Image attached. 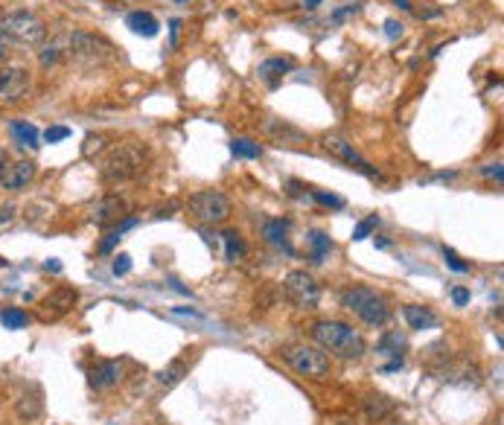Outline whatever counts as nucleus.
Here are the masks:
<instances>
[{"mask_svg": "<svg viewBox=\"0 0 504 425\" xmlns=\"http://www.w3.org/2000/svg\"><path fill=\"white\" fill-rule=\"evenodd\" d=\"M190 212L204 224H222L230 216V201L216 189H201L196 196H190Z\"/></svg>", "mask_w": 504, "mask_h": 425, "instance_id": "obj_6", "label": "nucleus"}, {"mask_svg": "<svg viewBox=\"0 0 504 425\" xmlns=\"http://www.w3.org/2000/svg\"><path fill=\"white\" fill-rule=\"evenodd\" d=\"M62 53H65V50H62V41H53L50 47H44V50H41V55H38V62H41V67H50V65H55V62L62 59Z\"/></svg>", "mask_w": 504, "mask_h": 425, "instance_id": "obj_28", "label": "nucleus"}, {"mask_svg": "<svg viewBox=\"0 0 504 425\" xmlns=\"http://www.w3.org/2000/svg\"><path fill=\"white\" fill-rule=\"evenodd\" d=\"M263 236H265V242H271L274 248H283L286 254H295L292 245H289V222L286 219H268L263 224Z\"/></svg>", "mask_w": 504, "mask_h": 425, "instance_id": "obj_16", "label": "nucleus"}, {"mask_svg": "<svg viewBox=\"0 0 504 425\" xmlns=\"http://www.w3.org/2000/svg\"><path fill=\"white\" fill-rule=\"evenodd\" d=\"M27 312L24 309H4V312H0V323L6 326V330H24L27 326Z\"/></svg>", "mask_w": 504, "mask_h": 425, "instance_id": "obj_26", "label": "nucleus"}, {"mask_svg": "<svg viewBox=\"0 0 504 425\" xmlns=\"http://www.w3.org/2000/svg\"><path fill=\"white\" fill-rule=\"evenodd\" d=\"M379 350L387 353V356H399V350H405V338L399 332H387L382 341H379Z\"/></svg>", "mask_w": 504, "mask_h": 425, "instance_id": "obj_27", "label": "nucleus"}, {"mask_svg": "<svg viewBox=\"0 0 504 425\" xmlns=\"http://www.w3.org/2000/svg\"><path fill=\"white\" fill-rule=\"evenodd\" d=\"M376 227H379V216H367L364 222H359V224H356V230H353V239H356V242L367 239V236H371Z\"/></svg>", "mask_w": 504, "mask_h": 425, "instance_id": "obj_30", "label": "nucleus"}, {"mask_svg": "<svg viewBox=\"0 0 504 425\" xmlns=\"http://www.w3.org/2000/svg\"><path fill=\"white\" fill-rule=\"evenodd\" d=\"M321 143H324V149H326L329 154H336L338 161L350 163L356 172H362V175H367V178H379V172H376L371 163H367V161L362 158V154L353 149V143H347V140L341 137V134H326V137H324Z\"/></svg>", "mask_w": 504, "mask_h": 425, "instance_id": "obj_8", "label": "nucleus"}, {"mask_svg": "<svg viewBox=\"0 0 504 425\" xmlns=\"http://www.w3.org/2000/svg\"><path fill=\"white\" fill-rule=\"evenodd\" d=\"M283 292H286V297L292 300L298 309H318L321 288H318V283L312 280V274H306V271H292V274H286V280H283Z\"/></svg>", "mask_w": 504, "mask_h": 425, "instance_id": "obj_7", "label": "nucleus"}, {"mask_svg": "<svg viewBox=\"0 0 504 425\" xmlns=\"http://www.w3.org/2000/svg\"><path fill=\"white\" fill-rule=\"evenodd\" d=\"M6 53H9V41H6V38H4V35H0V62H4V59H6Z\"/></svg>", "mask_w": 504, "mask_h": 425, "instance_id": "obj_40", "label": "nucleus"}, {"mask_svg": "<svg viewBox=\"0 0 504 425\" xmlns=\"http://www.w3.org/2000/svg\"><path fill=\"white\" fill-rule=\"evenodd\" d=\"M402 318L405 323L411 326V330H435L437 326V315L432 312V309H425V306H405L402 309Z\"/></svg>", "mask_w": 504, "mask_h": 425, "instance_id": "obj_17", "label": "nucleus"}, {"mask_svg": "<svg viewBox=\"0 0 504 425\" xmlns=\"http://www.w3.org/2000/svg\"><path fill=\"white\" fill-rule=\"evenodd\" d=\"M108 41L96 38L91 32H73L67 35V53L73 59H100V55H108Z\"/></svg>", "mask_w": 504, "mask_h": 425, "instance_id": "obj_10", "label": "nucleus"}, {"mask_svg": "<svg viewBox=\"0 0 504 425\" xmlns=\"http://www.w3.org/2000/svg\"><path fill=\"white\" fill-rule=\"evenodd\" d=\"M289 70H292V62H289V59H265L257 73H260V79H265L271 88H277L280 79H283Z\"/></svg>", "mask_w": 504, "mask_h": 425, "instance_id": "obj_19", "label": "nucleus"}, {"mask_svg": "<svg viewBox=\"0 0 504 425\" xmlns=\"http://www.w3.org/2000/svg\"><path fill=\"white\" fill-rule=\"evenodd\" d=\"M4 163H6V154H4V151H0V169H4Z\"/></svg>", "mask_w": 504, "mask_h": 425, "instance_id": "obj_43", "label": "nucleus"}, {"mask_svg": "<svg viewBox=\"0 0 504 425\" xmlns=\"http://www.w3.org/2000/svg\"><path fill=\"white\" fill-rule=\"evenodd\" d=\"M0 35H4L6 41L35 47V44L44 41L47 27H44V21H41V18H38L35 12L18 9V12H9V15L0 18Z\"/></svg>", "mask_w": 504, "mask_h": 425, "instance_id": "obj_3", "label": "nucleus"}, {"mask_svg": "<svg viewBox=\"0 0 504 425\" xmlns=\"http://www.w3.org/2000/svg\"><path fill=\"white\" fill-rule=\"evenodd\" d=\"M283 358L286 364L292 367L295 373H300L303 379H312V382H321L329 376V358L324 350L318 346H309V344H292L283 350Z\"/></svg>", "mask_w": 504, "mask_h": 425, "instance_id": "obj_5", "label": "nucleus"}, {"mask_svg": "<svg viewBox=\"0 0 504 425\" xmlns=\"http://www.w3.org/2000/svg\"><path fill=\"white\" fill-rule=\"evenodd\" d=\"M312 338L321 350L333 353V356H341V358H359L364 356L367 344H364V335L359 330H353L350 323L344 321H318L312 323Z\"/></svg>", "mask_w": 504, "mask_h": 425, "instance_id": "obj_1", "label": "nucleus"}, {"mask_svg": "<svg viewBox=\"0 0 504 425\" xmlns=\"http://www.w3.org/2000/svg\"><path fill=\"white\" fill-rule=\"evenodd\" d=\"M394 414V402L387 399V396H382V393H371L364 399V417L371 419V422H382V419H387Z\"/></svg>", "mask_w": 504, "mask_h": 425, "instance_id": "obj_18", "label": "nucleus"}, {"mask_svg": "<svg viewBox=\"0 0 504 425\" xmlns=\"http://www.w3.org/2000/svg\"><path fill=\"white\" fill-rule=\"evenodd\" d=\"M230 151L237 154V158H245V161H254V158H263V146L248 140V137H234L230 140Z\"/></svg>", "mask_w": 504, "mask_h": 425, "instance_id": "obj_24", "label": "nucleus"}, {"mask_svg": "<svg viewBox=\"0 0 504 425\" xmlns=\"http://www.w3.org/2000/svg\"><path fill=\"white\" fill-rule=\"evenodd\" d=\"M126 27H128L134 35H143V38H154V35L161 32L158 18H154L152 12H143V9L128 12V15H126Z\"/></svg>", "mask_w": 504, "mask_h": 425, "instance_id": "obj_15", "label": "nucleus"}, {"mask_svg": "<svg viewBox=\"0 0 504 425\" xmlns=\"http://www.w3.org/2000/svg\"><path fill=\"white\" fill-rule=\"evenodd\" d=\"M128 271H131V257H128V254H120L117 259H114V274L123 277V274H128Z\"/></svg>", "mask_w": 504, "mask_h": 425, "instance_id": "obj_33", "label": "nucleus"}, {"mask_svg": "<svg viewBox=\"0 0 504 425\" xmlns=\"http://www.w3.org/2000/svg\"><path fill=\"white\" fill-rule=\"evenodd\" d=\"M309 196H312L318 204L324 207H333V210H341L344 207V198L341 196H333V192H321V189H309Z\"/></svg>", "mask_w": 504, "mask_h": 425, "instance_id": "obj_29", "label": "nucleus"}, {"mask_svg": "<svg viewBox=\"0 0 504 425\" xmlns=\"http://www.w3.org/2000/svg\"><path fill=\"white\" fill-rule=\"evenodd\" d=\"M29 88V73L21 67H9L0 73V100H21Z\"/></svg>", "mask_w": 504, "mask_h": 425, "instance_id": "obj_12", "label": "nucleus"}, {"mask_svg": "<svg viewBox=\"0 0 504 425\" xmlns=\"http://www.w3.org/2000/svg\"><path fill=\"white\" fill-rule=\"evenodd\" d=\"M12 137H15V143L21 146V149H38L41 143H38V128L32 126V123H12Z\"/></svg>", "mask_w": 504, "mask_h": 425, "instance_id": "obj_20", "label": "nucleus"}, {"mask_svg": "<svg viewBox=\"0 0 504 425\" xmlns=\"http://www.w3.org/2000/svg\"><path fill=\"white\" fill-rule=\"evenodd\" d=\"M123 379V364L120 361H100L91 370V384L96 391H108L114 384H120Z\"/></svg>", "mask_w": 504, "mask_h": 425, "instance_id": "obj_14", "label": "nucleus"}, {"mask_svg": "<svg viewBox=\"0 0 504 425\" xmlns=\"http://www.w3.org/2000/svg\"><path fill=\"white\" fill-rule=\"evenodd\" d=\"M341 306L350 309L356 318H362L364 323H371V326H382L387 318H391V309H387L385 297L376 295L373 288H367V285L344 288L341 292Z\"/></svg>", "mask_w": 504, "mask_h": 425, "instance_id": "obj_2", "label": "nucleus"}, {"mask_svg": "<svg viewBox=\"0 0 504 425\" xmlns=\"http://www.w3.org/2000/svg\"><path fill=\"white\" fill-rule=\"evenodd\" d=\"M143 166V149L138 143H120L117 149L108 151V158L102 161L100 172L102 178L111 181V184H120V181H128L140 172Z\"/></svg>", "mask_w": 504, "mask_h": 425, "instance_id": "obj_4", "label": "nucleus"}, {"mask_svg": "<svg viewBox=\"0 0 504 425\" xmlns=\"http://www.w3.org/2000/svg\"><path fill=\"white\" fill-rule=\"evenodd\" d=\"M126 201L120 198V196H105L100 204H93V210H91V219H93V224H114L117 219H123L126 216Z\"/></svg>", "mask_w": 504, "mask_h": 425, "instance_id": "obj_13", "label": "nucleus"}, {"mask_svg": "<svg viewBox=\"0 0 504 425\" xmlns=\"http://www.w3.org/2000/svg\"><path fill=\"white\" fill-rule=\"evenodd\" d=\"M394 6H399L402 12H411V4H409V0H394Z\"/></svg>", "mask_w": 504, "mask_h": 425, "instance_id": "obj_41", "label": "nucleus"}, {"mask_svg": "<svg viewBox=\"0 0 504 425\" xmlns=\"http://www.w3.org/2000/svg\"><path fill=\"white\" fill-rule=\"evenodd\" d=\"M321 4V0H303V6H309V9H315Z\"/></svg>", "mask_w": 504, "mask_h": 425, "instance_id": "obj_42", "label": "nucleus"}, {"mask_svg": "<svg viewBox=\"0 0 504 425\" xmlns=\"http://www.w3.org/2000/svg\"><path fill=\"white\" fill-rule=\"evenodd\" d=\"M134 224H138V219H126L123 224H117V227H114L111 234H108V236L100 242V254H111V250H114V245H117V242L123 239V234H126V230H131Z\"/></svg>", "mask_w": 504, "mask_h": 425, "instance_id": "obj_25", "label": "nucleus"}, {"mask_svg": "<svg viewBox=\"0 0 504 425\" xmlns=\"http://www.w3.org/2000/svg\"><path fill=\"white\" fill-rule=\"evenodd\" d=\"M359 12V4H350V6H344V9H336L333 12V24H341L347 15H356Z\"/></svg>", "mask_w": 504, "mask_h": 425, "instance_id": "obj_36", "label": "nucleus"}, {"mask_svg": "<svg viewBox=\"0 0 504 425\" xmlns=\"http://www.w3.org/2000/svg\"><path fill=\"white\" fill-rule=\"evenodd\" d=\"M184 376H187V361L184 358H172L164 370L158 373V382L164 384V388H172V384H178Z\"/></svg>", "mask_w": 504, "mask_h": 425, "instance_id": "obj_21", "label": "nucleus"}, {"mask_svg": "<svg viewBox=\"0 0 504 425\" xmlns=\"http://www.w3.org/2000/svg\"><path fill=\"white\" fill-rule=\"evenodd\" d=\"M222 242H225V257H227L230 262H239V259L248 254V248H245V242L239 239L237 230H225Z\"/></svg>", "mask_w": 504, "mask_h": 425, "instance_id": "obj_23", "label": "nucleus"}, {"mask_svg": "<svg viewBox=\"0 0 504 425\" xmlns=\"http://www.w3.org/2000/svg\"><path fill=\"white\" fill-rule=\"evenodd\" d=\"M35 178V163L32 161H15V163H4L0 169V187L4 189H24L29 181Z\"/></svg>", "mask_w": 504, "mask_h": 425, "instance_id": "obj_11", "label": "nucleus"}, {"mask_svg": "<svg viewBox=\"0 0 504 425\" xmlns=\"http://www.w3.org/2000/svg\"><path fill=\"white\" fill-rule=\"evenodd\" d=\"M452 300H455V306H467V303H470V288L455 285V288H452Z\"/></svg>", "mask_w": 504, "mask_h": 425, "instance_id": "obj_35", "label": "nucleus"}, {"mask_svg": "<svg viewBox=\"0 0 504 425\" xmlns=\"http://www.w3.org/2000/svg\"><path fill=\"white\" fill-rule=\"evenodd\" d=\"M443 257H446V262H449L452 271H460V274H467V271H470V265H467V262H460L452 248H443Z\"/></svg>", "mask_w": 504, "mask_h": 425, "instance_id": "obj_31", "label": "nucleus"}, {"mask_svg": "<svg viewBox=\"0 0 504 425\" xmlns=\"http://www.w3.org/2000/svg\"><path fill=\"white\" fill-rule=\"evenodd\" d=\"M178 27H181V21H169V32H172V47H175V38H178Z\"/></svg>", "mask_w": 504, "mask_h": 425, "instance_id": "obj_39", "label": "nucleus"}, {"mask_svg": "<svg viewBox=\"0 0 504 425\" xmlns=\"http://www.w3.org/2000/svg\"><path fill=\"white\" fill-rule=\"evenodd\" d=\"M309 245H312V262L315 265H321L329 254H333V239L326 234H321V230H312V234H309Z\"/></svg>", "mask_w": 504, "mask_h": 425, "instance_id": "obj_22", "label": "nucleus"}, {"mask_svg": "<svg viewBox=\"0 0 504 425\" xmlns=\"http://www.w3.org/2000/svg\"><path fill=\"white\" fill-rule=\"evenodd\" d=\"M65 137H70V128H67V126H53V128L44 131V140H47V143H59V140H65Z\"/></svg>", "mask_w": 504, "mask_h": 425, "instance_id": "obj_32", "label": "nucleus"}, {"mask_svg": "<svg viewBox=\"0 0 504 425\" xmlns=\"http://www.w3.org/2000/svg\"><path fill=\"white\" fill-rule=\"evenodd\" d=\"M484 175L496 178V181L501 184V181H504V169H501V163H490V166H484Z\"/></svg>", "mask_w": 504, "mask_h": 425, "instance_id": "obj_37", "label": "nucleus"}, {"mask_svg": "<svg viewBox=\"0 0 504 425\" xmlns=\"http://www.w3.org/2000/svg\"><path fill=\"white\" fill-rule=\"evenodd\" d=\"M102 143H105L102 134H91V137H88V146H85V154H91L93 146H96V149H102Z\"/></svg>", "mask_w": 504, "mask_h": 425, "instance_id": "obj_38", "label": "nucleus"}, {"mask_svg": "<svg viewBox=\"0 0 504 425\" xmlns=\"http://www.w3.org/2000/svg\"><path fill=\"white\" fill-rule=\"evenodd\" d=\"M385 35L391 38V41L402 38V24H399V21H394V18H391V21H385Z\"/></svg>", "mask_w": 504, "mask_h": 425, "instance_id": "obj_34", "label": "nucleus"}, {"mask_svg": "<svg viewBox=\"0 0 504 425\" xmlns=\"http://www.w3.org/2000/svg\"><path fill=\"white\" fill-rule=\"evenodd\" d=\"M76 288H67V285H62V288H55V292H50L41 303H38V318L41 321H59V318H65L70 309L76 306Z\"/></svg>", "mask_w": 504, "mask_h": 425, "instance_id": "obj_9", "label": "nucleus"}]
</instances>
